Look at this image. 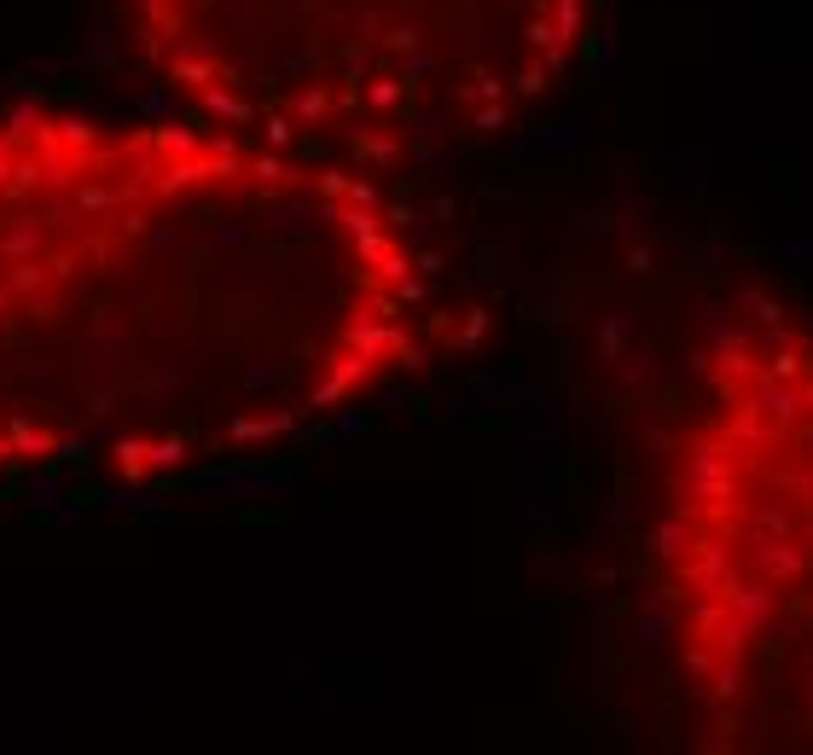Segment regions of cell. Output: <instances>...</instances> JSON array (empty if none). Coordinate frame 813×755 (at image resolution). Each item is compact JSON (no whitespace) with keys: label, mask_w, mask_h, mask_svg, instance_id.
Instances as JSON below:
<instances>
[{"label":"cell","mask_w":813,"mask_h":755,"mask_svg":"<svg viewBox=\"0 0 813 755\" xmlns=\"http://www.w3.org/2000/svg\"><path fill=\"white\" fill-rule=\"evenodd\" d=\"M645 581L680 738L813 755V314L727 291L651 437Z\"/></svg>","instance_id":"obj_2"},{"label":"cell","mask_w":813,"mask_h":755,"mask_svg":"<svg viewBox=\"0 0 813 755\" xmlns=\"http://www.w3.org/2000/svg\"><path fill=\"white\" fill-rule=\"evenodd\" d=\"M454 332L447 256L383 175L187 111L0 99V500L297 448Z\"/></svg>","instance_id":"obj_1"},{"label":"cell","mask_w":813,"mask_h":755,"mask_svg":"<svg viewBox=\"0 0 813 755\" xmlns=\"http://www.w3.org/2000/svg\"><path fill=\"white\" fill-rule=\"evenodd\" d=\"M117 24L175 111L390 180L524 134L593 0H117Z\"/></svg>","instance_id":"obj_3"}]
</instances>
